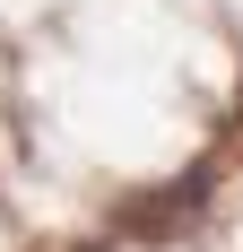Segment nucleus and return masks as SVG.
Segmentation results:
<instances>
[]
</instances>
